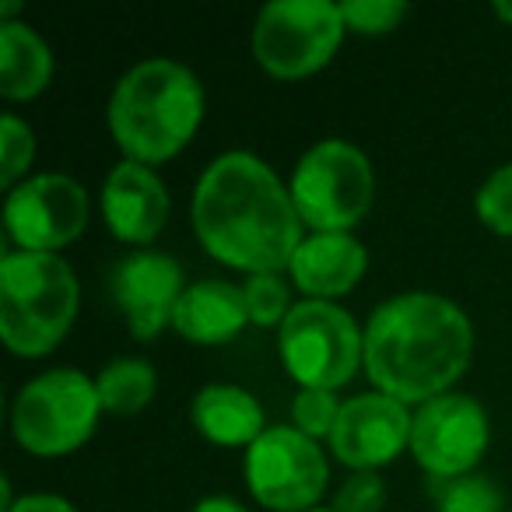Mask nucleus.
<instances>
[{"instance_id": "1", "label": "nucleus", "mask_w": 512, "mask_h": 512, "mask_svg": "<svg viewBox=\"0 0 512 512\" xmlns=\"http://www.w3.org/2000/svg\"><path fill=\"white\" fill-rule=\"evenodd\" d=\"M193 232L200 246L246 274H281L306 239L292 190L264 158L225 151L193 190Z\"/></svg>"}, {"instance_id": "2", "label": "nucleus", "mask_w": 512, "mask_h": 512, "mask_svg": "<svg viewBox=\"0 0 512 512\" xmlns=\"http://www.w3.org/2000/svg\"><path fill=\"white\" fill-rule=\"evenodd\" d=\"M474 355V327L453 299L404 292L372 309L365 323V376L400 404L449 393Z\"/></svg>"}, {"instance_id": "3", "label": "nucleus", "mask_w": 512, "mask_h": 512, "mask_svg": "<svg viewBox=\"0 0 512 512\" xmlns=\"http://www.w3.org/2000/svg\"><path fill=\"white\" fill-rule=\"evenodd\" d=\"M106 116L127 162L162 165L197 134L204 120V85L176 60H141L113 88Z\"/></svg>"}, {"instance_id": "4", "label": "nucleus", "mask_w": 512, "mask_h": 512, "mask_svg": "<svg viewBox=\"0 0 512 512\" xmlns=\"http://www.w3.org/2000/svg\"><path fill=\"white\" fill-rule=\"evenodd\" d=\"M78 278L57 253H4L0 260V337L22 358L57 348L78 316Z\"/></svg>"}, {"instance_id": "5", "label": "nucleus", "mask_w": 512, "mask_h": 512, "mask_svg": "<svg viewBox=\"0 0 512 512\" xmlns=\"http://www.w3.org/2000/svg\"><path fill=\"white\" fill-rule=\"evenodd\" d=\"M288 190L302 225L313 232H351L369 214L376 176L362 148L327 137L299 158Z\"/></svg>"}, {"instance_id": "6", "label": "nucleus", "mask_w": 512, "mask_h": 512, "mask_svg": "<svg viewBox=\"0 0 512 512\" xmlns=\"http://www.w3.org/2000/svg\"><path fill=\"white\" fill-rule=\"evenodd\" d=\"M102 400L95 379L78 369H50L22 386L11 432L32 456H67L92 439Z\"/></svg>"}, {"instance_id": "7", "label": "nucleus", "mask_w": 512, "mask_h": 512, "mask_svg": "<svg viewBox=\"0 0 512 512\" xmlns=\"http://www.w3.org/2000/svg\"><path fill=\"white\" fill-rule=\"evenodd\" d=\"M278 348L302 390H341L365 365V334L337 302H299L281 323Z\"/></svg>"}, {"instance_id": "8", "label": "nucleus", "mask_w": 512, "mask_h": 512, "mask_svg": "<svg viewBox=\"0 0 512 512\" xmlns=\"http://www.w3.org/2000/svg\"><path fill=\"white\" fill-rule=\"evenodd\" d=\"M348 32L341 4L330 0H274L253 25V57L271 78L299 81L323 71Z\"/></svg>"}, {"instance_id": "9", "label": "nucleus", "mask_w": 512, "mask_h": 512, "mask_svg": "<svg viewBox=\"0 0 512 512\" xmlns=\"http://www.w3.org/2000/svg\"><path fill=\"white\" fill-rule=\"evenodd\" d=\"M327 456L295 425L267 428L246 449V488L271 512H309L327 491Z\"/></svg>"}, {"instance_id": "10", "label": "nucleus", "mask_w": 512, "mask_h": 512, "mask_svg": "<svg viewBox=\"0 0 512 512\" xmlns=\"http://www.w3.org/2000/svg\"><path fill=\"white\" fill-rule=\"evenodd\" d=\"M4 228L22 253H57L88 228V193L64 172L18 183L4 200Z\"/></svg>"}, {"instance_id": "11", "label": "nucleus", "mask_w": 512, "mask_h": 512, "mask_svg": "<svg viewBox=\"0 0 512 512\" xmlns=\"http://www.w3.org/2000/svg\"><path fill=\"white\" fill-rule=\"evenodd\" d=\"M488 442V411L467 393H442L414 411L411 456L439 481L474 474Z\"/></svg>"}, {"instance_id": "12", "label": "nucleus", "mask_w": 512, "mask_h": 512, "mask_svg": "<svg viewBox=\"0 0 512 512\" xmlns=\"http://www.w3.org/2000/svg\"><path fill=\"white\" fill-rule=\"evenodd\" d=\"M411 428L414 414L407 411V404L372 390L344 400L327 442L344 467L379 470L411 449Z\"/></svg>"}, {"instance_id": "13", "label": "nucleus", "mask_w": 512, "mask_h": 512, "mask_svg": "<svg viewBox=\"0 0 512 512\" xmlns=\"http://www.w3.org/2000/svg\"><path fill=\"white\" fill-rule=\"evenodd\" d=\"M113 299L127 320L130 334L137 341H155L176 316V306L183 299V267L169 253L158 249H137L123 256L113 271Z\"/></svg>"}, {"instance_id": "14", "label": "nucleus", "mask_w": 512, "mask_h": 512, "mask_svg": "<svg viewBox=\"0 0 512 512\" xmlns=\"http://www.w3.org/2000/svg\"><path fill=\"white\" fill-rule=\"evenodd\" d=\"M169 211V190L151 165L123 158L102 183V218L120 242L151 246L169 225Z\"/></svg>"}, {"instance_id": "15", "label": "nucleus", "mask_w": 512, "mask_h": 512, "mask_svg": "<svg viewBox=\"0 0 512 512\" xmlns=\"http://www.w3.org/2000/svg\"><path fill=\"white\" fill-rule=\"evenodd\" d=\"M365 271H369V253L351 232H309L288 264L295 288L316 302H334L355 292Z\"/></svg>"}, {"instance_id": "16", "label": "nucleus", "mask_w": 512, "mask_h": 512, "mask_svg": "<svg viewBox=\"0 0 512 512\" xmlns=\"http://www.w3.org/2000/svg\"><path fill=\"white\" fill-rule=\"evenodd\" d=\"M249 323L246 295L232 281L207 278L183 292L172 316V327L190 344H225Z\"/></svg>"}, {"instance_id": "17", "label": "nucleus", "mask_w": 512, "mask_h": 512, "mask_svg": "<svg viewBox=\"0 0 512 512\" xmlns=\"http://www.w3.org/2000/svg\"><path fill=\"white\" fill-rule=\"evenodd\" d=\"M193 428L214 446H253L264 428V407L235 383H211L193 397Z\"/></svg>"}, {"instance_id": "18", "label": "nucleus", "mask_w": 512, "mask_h": 512, "mask_svg": "<svg viewBox=\"0 0 512 512\" xmlns=\"http://www.w3.org/2000/svg\"><path fill=\"white\" fill-rule=\"evenodd\" d=\"M53 78V53L36 29L22 22L0 25V95L29 102L46 92Z\"/></svg>"}, {"instance_id": "19", "label": "nucleus", "mask_w": 512, "mask_h": 512, "mask_svg": "<svg viewBox=\"0 0 512 512\" xmlns=\"http://www.w3.org/2000/svg\"><path fill=\"white\" fill-rule=\"evenodd\" d=\"M95 386H99L102 411L116 414V418H130L151 404L158 390V376L144 358H116L99 372Z\"/></svg>"}, {"instance_id": "20", "label": "nucleus", "mask_w": 512, "mask_h": 512, "mask_svg": "<svg viewBox=\"0 0 512 512\" xmlns=\"http://www.w3.org/2000/svg\"><path fill=\"white\" fill-rule=\"evenodd\" d=\"M435 512H505V498L495 481L481 474H463L442 481L435 495Z\"/></svg>"}, {"instance_id": "21", "label": "nucleus", "mask_w": 512, "mask_h": 512, "mask_svg": "<svg viewBox=\"0 0 512 512\" xmlns=\"http://www.w3.org/2000/svg\"><path fill=\"white\" fill-rule=\"evenodd\" d=\"M32 158H36V134L25 120L18 116H4L0 120V186L15 190L18 179L29 176Z\"/></svg>"}, {"instance_id": "22", "label": "nucleus", "mask_w": 512, "mask_h": 512, "mask_svg": "<svg viewBox=\"0 0 512 512\" xmlns=\"http://www.w3.org/2000/svg\"><path fill=\"white\" fill-rule=\"evenodd\" d=\"M242 295H246L249 323L256 327H281L295 309L288 302V285L281 281V274H249Z\"/></svg>"}, {"instance_id": "23", "label": "nucleus", "mask_w": 512, "mask_h": 512, "mask_svg": "<svg viewBox=\"0 0 512 512\" xmlns=\"http://www.w3.org/2000/svg\"><path fill=\"white\" fill-rule=\"evenodd\" d=\"M411 15L407 0H348L341 4V18L358 36H386L400 29V22Z\"/></svg>"}, {"instance_id": "24", "label": "nucleus", "mask_w": 512, "mask_h": 512, "mask_svg": "<svg viewBox=\"0 0 512 512\" xmlns=\"http://www.w3.org/2000/svg\"><path fill=\"white\" fill-rule=\"evenodd\" d=\"M474 207H477V218H481L491 232L512 239V162L495 169L484 179V186L474 197Z\"/></svg>"}, {"instance_id": "25", "label": "nucleus", "mask_w": 512, "mask_h": 512, "mask_svg": "<svg viewBox=\"0 0 512 512\" xmlns=\"http://www.w3.org/2000/svg\"><path fill=\"white\" fill-rule=\"evenodd\" d=\"M337 414H341V400L334 397V390H299L292 400L295 428L309 439H330Z\"/></svg>"}, {"instance_id": "26", "label": "nucleus", "mask_w": 512, "mask_h": 512, "mask_svg": "<svg viewBox=\"0 0 512 512\" xmlns=\"http://www.w3.org/2000/svg\"><path fill=\"white\" fill-rule=\"evenodd\" d=\"M386 505V484L376 470H351L334 495V512H379Z\"/></svg>"}, {"instance_id": "27", "label": "nucleus", "mask_w": 512, "mask_h": 512, "mask_svg": "<svg viewBox=\"0 0 512 512\" xmlns=\"http://www.w3.org/2000/svg\"><path fill=\"white\" fill-rule=\"evenodd\" d=\"M11 512H78L67 498L60 495H25Z\"/></svg>"}, {"instance_id": "28", "label": "nucleus", "mask_w": 512, "mask_h": 512, "mask_svg": "<svg viewBox=\"0 0 512 512\" xmlns=\"http://www.w3.org/2000/svg\"><path fill=\"white\" fill-rule=\"evenodd\" d=\"M190 512H249V509L239 502V498H228V495H207V498H200V502L193 505Z\"/></svg>"}, {"instance_id": "29", "label": "nucleus", "mask_w": 512, "mask_h": 512, "mask_svg": "<svg viewBox=\"0 0 512 512\" xmlns=\"http://www.w3.org/2000/svg\"><path fill=\"white\" fill-rule=\"evenodd\" d=\"M491 11H495L498 22L512 25V0H498V4H495V8H491Z\"/></svg>"}, {"instance_id": "30", "label": "nucleus", "mask_w": 512, "mask_h": 512, "mask_svg": "<svg viewBox=\"0 0 512 512\" xmlns=\"http://www.w3.org/2000/svg\"><path fill=\"white\" fill-rule=\"evenodd\" d=\"M309 512H334V509H309Z\"/></svg>"}]
</instances>
